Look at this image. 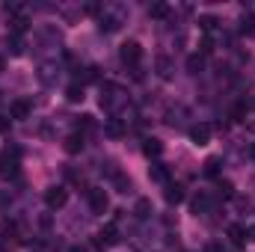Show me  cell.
Wrapping results in <instances>:
<instances>
[{"mask_svg": "<svg viewBox=\"0 0 255 252\" xmlns=\"http://www.w3.org/2000/svg\"><path fill=\"white\" fill-rule=\"evenodd\" d=\"M139 60H142V45H139V42H133V39L125 42V45H122V63L130 65V68H136Z\"/></svg>", "mask_w": 255, "mask_h": 252, "instance_id": "1", "label": "cell"}, {"mask_svg": "<svg viewBox=\"0 0 255 252\" xmlns=\"http://www.w3.org/2000/svg\"><path fill=\"white\" fill-rule=\"evenodd\" d=\"M86 199H89V208H92V214H104L107 208H110V199H107V193L101 187H92L86 193Z\"/></svg>", "mask_w": 255, "mask_h": 252, "instance_id": "2", "label": "cell"}, {"mask_svg": "<svg viewBox=\"0 0 255 252\" xmlns=\"http://www.w3.org/2000/svg\"><path fill=\"white\" fill-rule=\"evenodd\" d=\"M65 202H68V190H65V187H51L48 193H45V205H48L51 211L63 208Z\"/></svg>", "mask_w": 255, "mask_h": 252, "instance_id": "3", "label": "cell"}, {"mask_svg": "<svg viewBox=\"0 0 255 252\" xmlns=\"http://www.w3.org/2000/svg\"><path fill=\"white\" fill-rule=\"evenodd\" d=\"M98 244H101V247H116V244H119V226H116V223H107V226L101 229V235H98Z\"/></svg>", "mask_w": 255, "mask_h": 252, "instance_id": "4", "label": "cell"}, {"mask_svg": "<svg viewBox=\"0 0 255 252\" xmlns=\"http://www.w3.org/2000/svg\"><path fill=\"white\" fill-rule=\"evenodd\" d=\"M217 205V196H211V193H199L196 199H193V211L196 214H205V211H211Z\"/></svg>", "mask_w": 255, "mask_h": 252, "instance_id": "5", "label": "cell"}, {"mask_svg": "<svg viewBox=\"0 0 255 252\" xmlns=\"http://www.w3.org/2000/svg\"><path fill=\"white\" fill-rule=\"evenodd\" d=\"M190 139L196 145H205L211 139V125H193L190 127Z\"/></svg>", "mask_w": 255, "mask_h": 252, "instance_id": "6", "label": "cell"}, {"mask_svg": "<svg viewBox=\"0 0 255 252\" xmlns=\"http://www.w3.org/2000/svg\"><path fill=\"white\" fill-rule=\"evenodd\" d=\"M9 116H12V119H27V116H30V101H24V98L12 101V107H9Z\"/></svg>", "mask_w": 255, "mask_h": 252, "instance_id": "7", "label": "cell"}, {"mask_svg": "<svg viewBox=\"0 0 255 252\" xmlns=\"http://www.w3.org/2000/svg\"><path fill=\"white\" fill-rule=\"evenodd\" d=\"M65 151H68V154L83 151V133H68V136H65Z\"/></svg>", "mask_w": 255, "mask_h": 252, "instance_id": "8", "label": "cell"}, {"mask_svg": "<svg viewBox=\"0 0 255 252\" xmlns=\"http://www.w3.org/2000/svg\"><path fill=\"white\" fill-rule=\"evenodd\" d=\"M142 151H145L148 157H160V154H163V142H160V139H154V136H148V139H145V145H142Z\"/></svg>", "mask_w": 255, "mask_h": 252, "instance_id": "9", "label": "cell"}, {"mask_svg": "<svg viewBox=\"0 0 255 252\" xmlns=\"http://www.w3.org/2000/svg\"><path fill=\"white\" fill-rule=\"evenodd\" d=\"M229 241H232L235 247H244V244L250 241V238H247V229H244V226H232V229H229Z\"/></svg>", "mask_w": 255, "mask_h": 252, "instance_id": "10", "label": "cell"}, {"mask_svg": "<svg viewBox=\"0 0 255 252\" xmlns=\"http://www.w3.org/2000/svg\"><path fill=\"white\" fill-rule=\"evenodd\" d=\"M148 175H151L154 181H160V184H169V172H166V166H163V163H154V166L148 169Z\"/></svg>", "mask_w": 255, "mask_h": 252, "instance_id": "11", "label": "cell"}, {"mask_svg": "<svg viewBox=\"0 0 255 252\" xmlns=\"http://www.w3.org/2000/svg\"><path fill=\"white\" fill-rule=\"evenodd\" d=\"M181 199H184V193H181V187L169 181V184H166V202H169V205H178Z\"/></svg>", "mask_w": 255, "mask_h": 252, "instance_id": "12", "label": "cell"}, {"mask_svg": "<svg viewBox=\"0 0 255 252\" xmlns=\"http://www.w3.org/2000/svg\"><path fill=\"white\" fill-rule=\"evenodd\" d=\"M217 24H220V21H217L214 15H202V18H199V27H202V33H205V36H211V33L217 30Z\"/></svg>", "mask_w": 255, "mask_h": 252, "instance_id": "13", "label": "cell"}, {"mask_svg": "<svg viewBox=\"0 0 255 252\" xmlns=\"http://www.w3.org/2000/svg\"><path fill=\"white\" fill-rule=\"evenodd\" d=\"M220 166H223L220 157H208V160H205V175H208V178H217V175H220Z\"/></svg>", "mask_w": 255, "mask_h": 252, "instance_id": "14", "label": "cell"}, {"mask_svg": "<svg viewBox=\"0 0 255 252\" xmlns=\"http://www.w3.org/2000/svg\"><path fill=\"white\" fill-rule=\"evenodd\" d=\"M202 68H205V57H202V54H193V57H187V71H190V74H199Z\"/></svg>", "mask_w": 255, "mask_h": 252, "instance_id": "15", "label": "cell"}, {"mask_svg": "<svg viewBox=\"0 0 255 252\" xmlns=\"http://www.w3.org/2000/svg\"><path fill=\"white\" fill-rule=\"evenodd\" d=\"M65 98H68V101H83V83H68Z\"/></svg>", "mask_w": 255, "mask_h": 252, "instance_id": "16", "label": "cell"}, {"mask_svg": "<svg viewBox=\"0 0 255 252\" xmlns=\"http://www.w3.org/2000/svg\"><path fill=\"white\" fill-rule=\"evenodd\" d=\"M217 196H223V199H232V196H235V184L220 178V184H217Z\"/></svg>", "mask_w": 255, "mask_h": 252, "instance_id": "17", "label": "cell"}, {"mask_svg": "<svg viewBox=\"0 0 255 252\" xmlns=\"http://www.w3.org/2000/svg\"><path fill=\"white\" fill-rule=\"evenodd\" d=\"M148 15L151 18H166L169 15V6L166 3H154V6H148Z\"/></svg>", "mask_w": 255, "mask_h": 252, "instance_id": "18", "label": "cell"}, {"mask_svg": "<svg viewBox=\"0 0 255 252\" xmlns=\"http://www.w3.org/2000/svg\"><path fill=\"white\" fill-rule=\"evenodd\" d=\"M136 217H139V220L151 217V202H148V199H139V202H136Z\"/></svg>", "mask_w": 255, "mask_h": 252, "instance_id": "19", "label": "cell"}, {"mask_svg": "<svg viewBox=\"0 0 255 252\" xmlns=\"http://www.w3.org/2000/svg\"><path fill=\"white\" fill-rule=\"evenodd\" d=\"M83 130H95V116H80V122H77V133H83Z\"/></svg>", "mask_w": 255, "mask_h": 252, "instance_id": "20", "label": "cell"}, {"mask_svg": "<svg viewBox=\"0 0 255 252\" xmlns=\"http://www.w3.org/2000/svg\"><path fill=\"white\" fill-rule=\"evenodd\" d=\"M107 133H110V136H122V133H125V127H122L119 119H110V122H107Z\"/></svg>", "mask_w": 255, "mask_h": 252, "instance_id": "21", "label": "cell"}, {"mask_svg": "<svg viewBox=\"0 0 255 252\" xmlns=\"http://www.w3.org/2000/svg\"><path fill=\"white\" fill-rule=\"evenodd\" d=\"M9 45H12V54H24V42H21V36H12Z\"/></svg>", "mask_w": 255, "mask_h": 252, "instance_id": "22", "label": "cell"}, {"mask_svg": "<svg viewBox=\"0 0 255 252\" xmlns=\"http://www.w3.org/2000/svg\"><path fill=\"white\" fill-rule=\"evenodd\" d=\"M157 68H160V77H169V60H166V57L157 60Z\"/></svg>", "mask_w": 255, "mask_h": 252, "instance_id": "23", "label": "cell"}, {"mask_svg": "<svg viewBox=\"0 0 255 252\" xmlns=\"http://www.w3.org/2000/svg\"><path fill=\"white\" fill-rule=\"evenodd\" d=\"M244 33H255V18H244Z\"/></svg>", "mask_w": 255, "mask_h": 252, "instance_id": "24", "label": "cell"}, {"mask_svg": "<svg viewBox=\"0 0 255 252\" xmlns=\"http://www.w3.org/2000/svg\"><path fill=\"white\" fill-rule=\"evenodd\" d=\"M6 130H9V119H6V116H0V133H6Z\"/></svg>", "mask_w": 255, "mask_h": 252, "instance_id": "25", "label": "cell"}, {"mask_svg": "<svg viewBox=\"0 0 255 252\" xmlns=\"http://www.w3.org/2000/svg\"><path fill=\"white\" fill-rule=\"evenodd\" d=\"M247 238H250V241H255V226H253V229H247Z\"/></svg>", "mask_w": 255, "mask_h": 252, "instance_id": "26", "label": "cell"}, {"mask_svg": "<svg viewBox=\"0 0 255 252\" xmlns=\"http://www.w3.org/2000/svg\"><path fill=\"white\" fill-rule=\"evenodd\" d=\"M68 252H86V250H83V247H71Z\"/></svg>", "mask_w": 255, "mask_h": 252, "instance_id": "27", "label": "cell"}, {"mask_svg": "<svg viewBox=\"0 0 255 252\" xmlns=\"http://www.w3.org/2000/svg\"><path fill=\"white\" fill-rule=\"evenodd\" d=\"M0 71H3V57H0Z\"/></svg>", "mask_w": 255, "mask_h": 252, "instance_id": "28", "label": "cell"}]
</instances>
